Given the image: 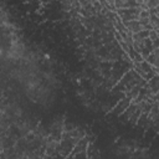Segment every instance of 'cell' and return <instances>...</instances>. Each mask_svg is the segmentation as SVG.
<instances>
[{"label": "cell", "mask_w": 159, "mask_h": 159, "mask_svg": "<svg viewBox=\"0 0 159 159\" xmlns=\"http://www.w3.org/2000/svg\"><path fill=\"white\" fill-rule=\"evenodd\" d=\"M24 53H25V47H24V45H22L21 42H19V41H12L11 45H10V47H9V50H7L6 56H7V58H10L11 61H16V60L22 58Z\"/></svg>", "instance_id": "cell-1"}, {"label": "cell", "mask_w": 159, "mask_h": 159, "mask_svg": "<svg viewBox=\"0 0 159 159\" xmlns=\"http://www.w3.org/2000/svg\"><path fill=\"white\" fill-rule=\"evenodd\" d=\"M132 101H133L132 98H129V97H127V96L124 94V97L120 98V99L117 102V104L113 107V109L111 111V114H112V116H116V117H119V116L129 107V104H130Z\"/></svg>", "instance_id": "cell-2"}]
</instances>
